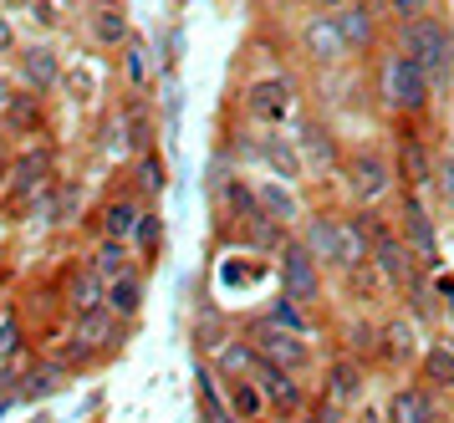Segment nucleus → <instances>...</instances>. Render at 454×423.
Returning a JSON list of instances; mask_svg holds the SVG:
<instances>
[{"label": "nucleus", "instance_id": "obj_1", "mask_svg": "<svg viewBox=\"0 0 454 423\" xmlns=\"http://www.w3.org/2000/svg\"><path fill=\"white\" fill-rule=\"evenodd\" d=\"M398 26H403V51L429 72L434 87H450V77H454V31H450V20L419 16V20H398Z\"/></svg>", "mask_w": 454, "mask_h": 423}, {"label": "nucleus", "instance_id": "obj_2", "mask_svg": "<svg viewBox=\"0 0 454 423\" xmlns=\"http://www.w3.org/2000/svg\"><path fill=\"white\" fill-rule=\"evenodd\" d=\"M429 92H434L429 72H424L403 46L383 57V102H388L393 113H424V107H429Z\"/></svg>", "mask_w": 454, "mask_h": 423}, {"label": "nucleus", "instance_id": "obj_3", "mask_svg": "<svg viewBox=\"0 0 454 423\" xmlns=\"http://www.w3.org/2000/svg\"><path fill=\"white\" fill-rule=\"evenodd\" d=\"M301 240H307V250L322 265H363V255H368V235H363V224L322 220V215L307 224Z\"/></svg>", "mask_w": 454, "mask_h": 423}, {"label": "nucleus", "instance_id": "obj_4", "mask_svg": "<svg viewBox=\"0 0 454 423\" xmlns=\"http://www.w3.org/2000/svg\"><path fill=\"white\" fill-rule=\"evenodd\" d=\"M281 296H291L296 306L322 296V270H317V255L307 250V240L281 245Z\"/></svg>", "mask_w": 454, "mask_h": 423}, {"label": "nucleus", "instance_id": "obj_5", "mask_svg": "<svg viewBox=\"0 0 454 423\" xmlns=\"http://www.w3.org/2000/svg\"><path fill=\"white\" fill-rule=\"evenodd\" d=\"M291 107H296V87L286 77H261L246 87V113L255 122H270V128H281L291 118Z\"/></svg>", "mask_w": 454, "mask_h": 423}, {"label": "nucleus", "instance_id": "obj_6", "mask_svg": "<svg viewBox=\"0 0 454 423\" xmlns=\"http://www.w3.org/2000/svg\"><path fill=\"white\" fill-rule=\"evenodd\" d=\"M311 337H296V332H286V326H276L266 317V322H255V352L266 357V363H281V367H301L311 357Z\"/></svg>", "mask_w": 454, "mask_h": 423}, {"label": "nucleus", "instance_id": "obj_7", "mask_svg": "<svg viewBox=\"0 0 454 423\" xmlns=\"http://www.w3.org/2000/svg\"><path fill=\"white\" fill-rule=\"evenodd\" d=\"M250 378H255V388L266 393V403H276L281 413H296V408H301V388H296V378H291V367L266 363V357H255Z\"/></svg>", "mask_w": 454, "mask_h": 423}, {"label": "nucleus", "instance_id": "obj_8", "mask_svg": "<svg viewBox=\"0 0 454 423\" xmlns=\"http://www.w3.org/2000/svg\"><path fill=\"white\" fill-rule=\"evenodd\" d=\"M368 250H372V265L388 276V281H398V286H413V261H409V245L398 240L393 230H378L368 240Z\"/></svg>", "mask_w": 454, "mask_h": 423}, {"label": "nucleus", "instance_id": "obj_9", "mask_svg": "<svg viewBox=\"0 0 454 423\" xmlns=\"http://www.w3.org/2000/svg\"><path fill=\"white\" fill-rule=\"evenodd\" d=\"M113 332H118V311L103 302V306H92V311H77V326H72V347L92 352V347L113 342Z\"/></svg>", "mask_w": 454, "mask_h": 423}, {"label": "nucleus", "instance_id": "obj_10", "mask_svg": "<svg viewBox=\"0 0 454 423\" xmlns=\"http://www.w3.org/2000/svg\"><path fill=\"white\" fill-rule=\"evenodd\" d=\"M348 189L357 200H378L383 189H388V163L378 159V153H357L348 163Z\"/></svg>", "mask_w": 454, "mask_h": 423}, {"label": "nucleus", "instance_id": "obj_11", "mask_svg": "<svg viewBox=\"0 0 454 423\" xmlns=\"http://www.w3.org/2000/svg\"><path fill=\"white\" fill-rule=\"evenodd\" d=\"M255 153H261V159L270 163V174H281L286 184H291V179H301V168H307V163H301V148H296V143H291L286 133H266Z\"/></svg>", "mask_w": 454, "mask_h": 423}, {"label": "nucleus", "instance_id": "obj_12", "mask_svg": "<svg viewBox=\"0 0 454 423\" xmlns=\"http://www.w3.org/2000/svg\"><path fill=\"white\" fill-rule=\"evenodd\" d=\"M332 20H337V36L348 41V51H363V46L372 41V5H363V0L332 11Z\"/></svg>", "mask_w": 454, "mask_h": 423}, {"label": "nucleus", "instance_id": "obj_13", "mask_svg": "<svg viewBox=\"0 0 454 423\" xmlns=\"http://www.w3.org/2000/svg\"><path fill=\"white\" fill-rule=\"evenodd\" d=\"M92 41L98 46H128V11L123 5H113V0H98L92 5Z\"/></svg>", "mask_w": 454, "mask_h": 423}, {"label": "nucleus", "instance_id": "obj_14", "mask_svg": "<svg viewBox=\"0 0 454 423\" xmlns=\"http://www.w3.org/2000/svg\"><path fill=\"white\" fill-rule=\"evenodd\" d=\"M301 41H307V51H311L317 61L348 57V41L337 36V20H332V16H311V20H307V31H301Z\"/></svg>", "mask_w": 454, "mask_h": 423}, {"label": "nucleus", "instance_id": "obj_15", "mask_svg": "<svg viewBox=\"0 0 454 423\" xmlns=\"http://www.w3.org/2000/svg\"><path fill=\"white\" fill-rule=\"evenodd\" d=\"M255 200H261V209H266L276 224H291L296 215H301V204H296V194H291V184H286V179L255 184Z\"/></svg>", "mask_w": 454, "mask_h": 423}, {"label": "nucleus", "instance_id": "obj_16", "mask_svg": "<svg viewBox=\"0 0 454 423\" xmlns=\"http://www.w3.org/2000/svg\"><path fill=\"white\" fill-rule=\"evenodd\" d=\"M21 77L36 87V92H46L51 82L62 77V61H57V51L51 46H26L21 51Z\"/></svg>", "mask_w": 454, "mask_h": 423}, {"label": "nucleus", "instance_id": "obj_17", "mask_svg": "<svg viewBox=\"0 0 454 423\" xmlns=\"http://www.w3.org/2000/svg\"><path fill=\"white\" fill-rule=\"evenodd\" d=\"M296 148H301V163H311V168H332L337 163V138H332L322 122H307Z\"/></svg>", "mask_w": 454, "mask_h": 423}, {"label": "nucleus", "instance_id": "obj_18", "mask_svg": "<svg viewBox=\"0 0 454 423\" xmlns=\"http://www.w3.org/2000/svg\"><path fill=\"white\" fill-rule=\"evenodd\" d=\"M403 235H409V245L424 255V261L434 265V224H429V215H424V204L413 200H403Z\"/></svg>", "mask_w": 454, "mask_h": 423}, {"label": "nucleus", "instance_id": "obj_19", "mask_svg": "<svg viewBox=\"0 0 454 423\" xmlns=\"http://www.w3.org/2000/svg\"><path fill=\"white\" fill-rule=\"evenodd\" d=\"M194 388H200V408H205L209 423H240V419H235V408L225 403V393H220V383H215V372H209V367H200Z\"/></svg>", "mask_w": 454, "mask_h": 423}, {"label": "nucleus", "instance_id": "obj_20", "mask_svg": "<svg viewBox=\"0 0 454 423\" xmlns=\"http://www.w3.org/2000/svg\"><path fill=\"white\" fill-rule=\"evenodd\" d=\"M103 296H107V281L87 265L82 276H72L67 281V302H72V311H92V306H103Z\"/></svg>", "mask_w": 454, "mask_h": 423}, {"label": "nucleus", "instance_id": "obj_21", "mask_svg": "<svg viewBox=\"0 0 454 423\" xmlns=\"http://www.w3.org/2000/svg\"><path fill=\"white\" fill-rule=\"evenodd\" d=\"M388 419L393 423H434V408H429V398H424L419 388H398L393 403H388Z\"/></svg>", "mask_w": 454, "mask_h": 423}, {"label": "nucleus", "instance_id": "obj_22", "mask_svg": "<svg viewBox=\"0 0 454 423\" xmlns=\"http://www.w3.org/2000/svg\"><path fill=\"white\" fill-rule=\"evenodd\" d=\"M118 317H133L138 311V302H144V286H138V276L128 270V276H118V281H107V296H103Z\"/></svg>", "mask_w": 454, "mask_h": 423}, {"label": "nucleus", "instance_id": "obj_23", "mask_svg": "<svg viewBox=\"0 0 454 423\" xmlns=\"http://www.w3.org/2000/svg\"><path fill=\"white\" fill-rule=\"evenodd\" d=\"M327 393H332V403H352V398L363 393V367L357 363H337L332 367V378H327Z\"/></svg>", "mask_w": 454, "mask_h": 423}, {"label": "nucleus", "instance_id": "obj_24", "mask_svg": "<svg viewBox=\"0 0 454 423\" xmlns=\"http://www.w3.org/2000/svg\"><path fill=\"white\" fill-rule=\"evenodd\" d=\"M92 270H98L103 281H118V276H128V250H123V240H103V245H98Z\"/></svg>", "mask_w": 454, "mask_h": 423}, {"label": "nucleus", "instance_id": "obj_25", "mask_svg": "<svg viewBox=\"0 0 454 423\" xmlns=\"http://www.w3.org/2000/svg\"><path fill=\"white\" fill-rule=\"evenodd\" d=\"M103 230H107V240H128V235L138 230V209H133L128 200L107 204V215H103Z\"/></svg>", "mask_w": 454, "mask_h": 423}, {"label": "nucleus", "instance_id": "obj_26", "mask_svg": "<svg viewBox=\"0 0 454 423\" xmlns=\"http://www.w3.org/2000/svg\"><path fill=\"white\" fill-rule=\"evenodd\" d=\"M261 403H266V393L255 388V378H250V383H240V378H235V388H230V408H235V419H255V413H261Z\"/></svg>", "mask_w": 454, "mask_h": 423}, {"label": "nucleus", "instance_id": "obj_27", "mask_svg": "<svg viewBox=\"0 0 454 423\" xmlns=\"http://www.w3.org/2000/svg\"><path fill=\"white\" fill-rule=\"evenodd\" d=\"M123 72H128L133 87H148L153 67H148V46H144V41H128V46H123Z\"/></svg>", "mask_w": 454, "mask_h": 423}, {"label": "nucleus", "instance_id": "obj_28", "mask_svg": "<svg viewBox=\"0 0 454 423\" xmlns=\"http://www.w3.org/2000/svg\"><path fill=\"white\" fill-rule=\"evenodd\" d=\"M424 372H429L434 383H444V388H454V347H429V357H424Z\"/></svg>", "mask_w": 454, "mask_h": 423}, {"label": "nucleus", "instance_id": "obj_29", "mask_svg": "<svg viewBox=\"0 0 454 423\" xmlns=\"http://www.w3.org/2000/svg\"><path fill=\"white\" fill-rule=\"evenodd\" d=\"M255 357H261L255 347H240V342H230V347H225V357H220V372H225V378H246L250 367H255Z\"/></svg>", "mask_w": 454, "mask_h": 423}, {"label": "nucleus", "instance_id": "obj_30", "mask_svg": "<svg viewBox=\"0 0 454 423\" xmlns=\"http://www.w3.org/2000/svg\"><path fill=\"white\" fill-rule=\"evenodd\" d=\"M270 322L286 326V332H296V337H311V322L296 311V302H291V296H281V302L270 306Z\"/></svg>", "mask_w": 454, "mask_h": 423}, {"label": "nucleus", "instance_id": "obj_31", "mask_svg": "<svg viewBox=\"0 0 454 423\" xmlns=\"http://www.w3.org/2000/svg\"><path fill=\"white\" fill-rule=\"evenodd\" d=\"M138 189H144V194H164V163L153 159V153L138 159Z\"/></svg>", "mask_w": 454, "mask_h": 423}, {"label": "nucleus", "instance_id": "obj_32", "mask_svg": "<svg viewBox=\"0 0 454 423\" xmlns=\"http://www.w3.org/2000/svg\"><path fill=\"white\" fill-rule=\"evenodd\" d=\"M133 235H138V245H144V250H159L164 220H159V215H138V230H133Z\"/></svg>", "mask_w": 454, "mask_h": 423}, {"label": "nucleus", "instance_id": "obj_33", "mask_svg": "<svg viewBox=\"0 0 454 423\" xmlns=\"http://www.w3.org/2000/svg\"><path fill=\"white\" fill-rule=\"evenodd\" d=\"M57 383H62V372L46 367V372H31V378H26V393H31V398H46V393H57Z\"/></svg>", "mask_w": 454, "mask_h": 423}, {"label": "nucleus", "instance_id": "obj_34", "mask_svg": "<svg viewBox=\"0 0 454 423\" xmlns=\"http://www.w3.org/2000/svg\"><path fill=\"white\" fill-rule=\"evenodd\" d=\"M434 179H439V194H444V204L454 209V148L439 159V168H434Z\"/></svg>", "mask_w": 454, "mask_h": 423}, {"label": "nucleus", "instance_id": "obj_35", "mask_svg": "<svg viewBox=\"0 0 454 423\" xmlns=\"http://www.w3.org/2000/svg\"><path fill=\"white\" fill-rule=\"evenodd\" d=\"M31 102H36V98H11V102H5V107H11V122H16V128H31V122L42 118V107H31Z\"/></svg>", "mask_w": 454, "mask_h": 423}, {"label": "nucleus", "instance_id": "obj_36", "mask_svg": "<svg viewBox=\"0 0 454 423\" xmlns=\"http://www.w3.org/2000/svg\"><path fill=\"white\" fill-rule=\"evenodd\" d=\"M388 357H413V332L409 326H388Z\"/></svg>", "mask_w": 454, "mask_h": 423}, {"label": "nucleus", "instance_id": "obj_37", "mask_svg": "<svg viewBox=\"0 0 454 423\" xmlns=\"http://www.w3.org/2000/svg\"><path fill=\"white\" fill-rule=\"evenodd\" d=\"M429 5L434 0H388V11L398 20H419V16H429Z\"/></svg>", "mask_w": 454, "mask_h": 423}, {"label": "nucleus", "instance_id": "obj_38", "mask_svg": "<svg viewBox=\"0 0 454 423\" xmlns=\"http://www.w3.org/2000/svg\"><path fill=\"white\" fill-rule=\"evenodd\" d=\"M16 347H21V326H16L11 317H5V322H0V357H11Z\"/></svg>", "mask_w": 454, "mask_h": 423}, {"label": "nucleus", "instance_id": "obj_39", "mask_svg": "<svg viewBox=\"0 0 454 423\" xmlns=\"http://www.w3.org/2000/svg\"><path fill=\"white\" fill-rule=\"evenodd\" d=\"M403 148H409V168H413V184H424L429 179V168H424V148H419V143H403Z\"/></svg>", "mask_w": 454, "mask_h": 423}, {"label": "nucleus", "instance_id": "obj_40", "mask_svg": "<svg viewBox=\"0 0 454 423\" xmlns=\"http://www.w3.org/2000/svg\"><path fill=\"white\" fill-rule=\"evenodd\" d=\"M11 46H16V31H11V20L0 16V51H11Z\"/></svg>", "mask_w": 454, "mask_h": 423}, {"label": "nucleus", "instance_id": "obj_41", "mask_svg": "<svg viewBox=\"0 0 454 423\" xmlns=\"http://www.w3.org/2000/svg\"><path fill=\"white\" fill-rule=\"evenodd\" d=\"M322 11H342V5H352V0H317Z\"/></svg>", "mask_w": 454, "mask_h": 423}, {"label": "nucleus", "instance_id": "obj_42", "mask_svg": "<svg viewBox=\"0 0 454 423\" xmlns=\"http://www.w3.org/2000/svg\"><path fill=\"white\" fill-rule=\"evenodd\" d=\"M5 102H11V87H5V77H0V107H5Z\"/></svg>", "mask_w": 454, "mask_h": 423}, {"label": "nucleus", "instance_id": "obj_43", "mask_svg": "<svg viewBox=\"0 0 454 423\" xmlns=\"http://www.w3.org/2000/svg\"><path fill=\"white\" fill-rule=\"evenodd\" d=\"M311 423H337V419H332V413H317V419H311Z\"/></svg>", "mask_w": 454, "mask_h": 423}, {"label": "nucleus", "instance_id": "obj_44", "mask_svg": "<svg viewBox=\"0 0 454 423\" xmlns=\"http://www.w3.org/2000/svg\"><path fill=\"white\" fill-rule=\"evenodd\" d=\"M5 5H36V0H5Z\"/></svg>", "mask_w": 454, "mask_h": 423}, {"label": "nucleus", "instance_id": "obj_45", "mask_svg": "<svg viewBox=\"0 0 454 423\" xmlns=\"http://www.w3.org/2000/svg\"><path fill=\"white\" fill-rule=\"evenodd\" d=\"M363 5H388V0H363Z\"/></svg>", "mask_w": 454, "mask_h": 423}, {"label": "nucleus", "instance_id": "obj_46", "mask_svg": "<svg viewBox=\"0 0 454 423\" xmlns=\"http://www.w3.org/2000/svg\"><path fill=\"white\" fill-rule=\"evenodd\" d=\"M5 317H11V311H5V306H0V322H5Z\"/></svg>", "mask_w": 454, "mask_h": 423}]
</instances>
